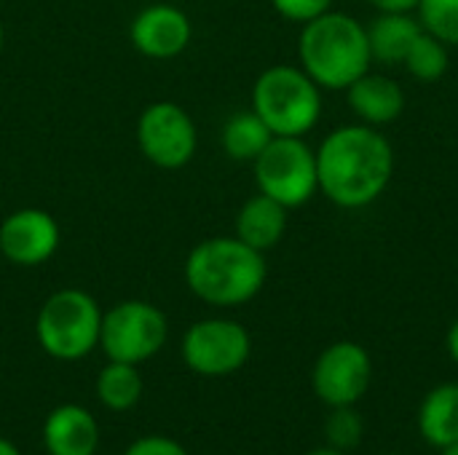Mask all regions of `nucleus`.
I'll return each mask as SVG.
<instances>
[{
    "instance_id": "f257e3e1",
    "label": "nucleus",
    "mask_w": 458,
    "mask_h": 455,
    "mask_svg": "<svg viewBox=\"0 0 458 455\" xmlns=\"http://www.w3.org/2000/svg\"><path fill=\"white\" fill-rule=\"evenodd\" d=\"M394 147L376 126L346 123L333 129L317 147L319 193L341 209L376 204L394 177Z\"/></svg>"
},
{
    "instance_id": "f03ea898",
    "label": "nucleus",
    "mask_w": 458,
    "mask_h": 455,
    "mask_svg": "<svg viewBox=\"0 0 458 455\" xmlns=\"http://www.w3.org/2000/svg\"><path fill=\"white\" fill-rule=\"evenodd\" d=\"M266 279L268 265L263 252L236 236L204 239L185 257L188 290L215 308H236L255 300Z\"/></svg>"
},
{
    "instance_id": "7ed1b4c3",
    "label": "nucleus",
    "mask_w": 458,
    "mask_h": 455,
    "mask_svg": "<svg viewBox=\"0 0 458 455\" xmlns=\"http://www.w3.org/2000/svg\"><path fill=\"white\" fill-rule=\"evenodd\" d=\"M303 72L327 91H346L373 67L368 29L344 11H327L303 24L298 38Z\"/></svg>"
},
{
    "instance_id": "20e7f679",
    "label": "nucleus",
    "mask_w": 458,
    "mask_h": 455,
    "mask_svg": "<svg viewBox=\"0 0 458 455\" xmlns=\"http://www.w3.org/2000/svg\"><path fill=\"white\" fill-rule=\"evenodd\" d=\"M252 110L274 137H306L322 118V88L303 67L274 64L252 86Z\"/></svg>"
},
{
    "instance_id": "39448f33",
    "label": "nucleus",
    "mask_w": 458,
    "mask_h": 455,
    "mask_svg": "<svg viewBox=\"0 0 458 455\" xmlns=\"http://www.w3.org/2000/svg\"><path fill=\"white\" fill-rule=\"evenodd\" d=\"M102 308L75 287L56 290L46 298L35 319V338L40 349L59 362H78L99 346Z\"/></svg>"
},
{
    "instance_id": "423d86ee",
    "label": "nucleus",
    "mask_w": 458,
    "mask_h": 455,
    "mask_svg": "<svg viewBox=\"0 0 458 455\" xmlns=\"http://www.w3.org/2000/svg\"><path fill=\"white\" fill-rule=\"evenodd\" d=\"M252 164L258 190L287 209H298L319 193L317 150L303 137H274Z\"/></svg>"
},
{
    "instance_id": "0eeeda50",
    "label": "nucleus",
    "mask_w": 458,
    "mask_h": 455,
    "mask_svg": "<svg viewBox=\"0 0 458 455\" xmlns=\"http://www.w3.org/2000/svg\"><path fill=\"white\" fill-rule=\"evenodd\" d=\"M169 338V322L148 300H121L102 314L99 346L113 362L142 365L153 359Z\"/></svg>"
},
{
    "instance_id": "6e6552de",
    "label": "nucleus",
    "mask_w": 458,
    "mask_h": 455,
    "mask_svg": "<svg viewBox=\"0 0 458 455\" xmlns=\"http://www.w3.org/2000/svg\"><path fill=\"white\" fill-rule=\"evenodd\" d=\"M180 354L193 373L204 378H223L247 365L252 338L247 327L233 319H201L185 330Z\"/></svg>"
},
{
    "instance_id": "1a4fd4ad",
    "label": "nucleus",
    "mask_w": 458,
    "mask_h": 455,
    "mask_svg": "<svg viewBox=\"0 0 458 455\" xmlns=\"http://www.w3.org/2000/svg\"><path fill=\"white\" fill-rule=\"evenodd\" d=\"M137 145L153 166L182 169L196 156V123L177 102H153L140 113Z\"/></svg>"
},
{
    "instance_id": "9d476101",
    "label": "nucleus",
    "mask_w": 458,
    "mask_h": 455,
    "mask_svg": "<svg viewBox=\"0 0 458 455\" xmlns=\"http://www.w3.org/2000/svg\"><path fill=\"white\" fill-rule=\"evenodd\" d=\"M373 383V357L362 343H330L311 367V389L327 408L357 405Z\"/></svg>"
},
{
    "instance_id": "9b49d317",
    "label": "nucleus",
    "mask_w": 458,
    "mask_h": 455,
    "mask_svg": "<svg viewBox=\"0 0 458 455\" xmlns=\"http://www.w3.org/2000/svg\"><path fill=\"white\" fill-rule=\"evenodd\" d=\"M59 249V225L46 209H16L0 223V255L21 268L43 265Z\"/></svg>"
},
{
    "instance_id": "f8f14e48",
    "label": "nucleus",
    "mask_w": 458,
    "mask_h": 455,
    "mask_svg": "<svg viewBox=\"0 0 458 455\" xmlns=\"http://www.w3.org/2000/svg\"><path fill=\"white\" fill-rule=\"evenodd\" d=\"M129 38L142 56L172 59L191 46L193 24L182 8L172 3H153L131 19Z\"/></svg>"
},
{
    "instance_id": "ddd939ff",
    "label": "nucleus",
    "mask_w": 458,
    "mask_h": 455,
    "mask_svg": "<svg viewBox=\"0 0 458 455\" xmlns=\"http://www.w3.org/2000/svg\"><path fill=\"white\" fill-rule=\"evenodd\" d=\"M346 102L352 113L360 118V123L381 129V126L394 123L403 115L405 91L394 78L368 70L362 78H357L346 88Z\"/></svg>"
},
{
    "instance_id": "4468645a",
    "label": "nucleus",
    "mask_w": 458,
    "mask_h": 455,
    "mask_svg": "<svg viewBox=\"0 0 458 455\" xmlns=\"http://www.w3.org/2000/svg\"><path fill=\"white\" fill-rule=\"evenodd\" d=\"M43 445L48 455H94L99 445L94 416L81 405H59L43 421Z\"/></svg>"
},
{
    "instance_id": "2eb2a0df",
    "label": "nucleus",
    "mask_w": 458,
    "mask_h": 455,
    "mask_svg": "<svg viewBox=\"0 0 458 455\" xmlns=\"http://www.w3.org/2000/svg\"><path fill=\"white\" fill-rule=\"evenodd\" d=\"M416 426L421 440L435 451H448L458 442V383L448 381L427 392L419 405Z\"/></svg>"
},
{
    "instance_id": "dca6fc26",
    "label": "nucleus",
    "mask_w": 458,
    "mask_h": 455,
    "mask_svg": "<svg viewBox=\"0 0 458 455\" xmlns=\"http://www.w3.org/2000/svg\"><path fill=\"white\" fill-rule=\"evenodd\" d=\"M287 206L258 190L242 204L236 215V239H242L258 252L274 249L287 233Z\"/></svg>"
},
{
    "instance_id": "f3484780",
    "label": "nucleus",
    "mask_w": 458,
    "mask_h": 455,
    "mask_svg": "<svg viewBox=\"0 0 458 455\" xmlns=\"http://www.w3.org/2000/svg\"><path fill=\"white\" fill-rule=\"evenodd\" d=\"M368 29L373 64H403L416 38L424 32L421 21L413 13H378Z\"/></svg>"
},
{
    "instance_id": "a211bd4d",
    "label": "nucleus",
    "mask_w": 458,
    "mask_h": 455,
    "mask_svg": "<svg viewBox=\"0 0 458 455\" xmlns=\"http://www.w3.org/2000/svg\"><path fill=\"white\" fill-rule=\"evenodd\" d=\"M274 139V131L266 126V121L250 107L244 113H236L223 126V150L233 161H255L266 145Z\"/></svg>"
},
{
    "instance_id": "6ab92c4d",
    "label": "nucleus",
    "mask_w": 458,
    "mask_h": 455,
    "mask_svg": "<svg viewBox=\"0 0 458 455\" xmlns=\"http://www.w3.org/2000/svg\"><path fill=\"white\" fill-rule=\"evenodd\" d=\"M97 400L115 413L131 410L142 400V375L137 365L107 359L97 375Z\"/></svg>"
},
{
    "instance_id": "aec40b11",
    "label": "nucleus",
    "mask_w": 458,
    "mask_h": 455,
    "mask_svg": "<svg viewBox=\"0 0 458 455\" xmlns=\"http://www.w3.org/2000/svg\"><path fill=\"white\" fill-rule=\"evenodd\" d=\"M403 67L411 72V78H416V80H421V83H435V80H440L445 72H448V67H451V54H448V46L440 40V38H435V35H429L427 29L416 38V43L411 46V51H408V56H405V62H403Z\"/></svg>"
},
{
    "instance_id": "412c9836",
    "label": "nucleus",
    "mask_w": 458,
    "mask_h": 455,
    "mask_svg": "<svg viewBox=\"0 0 458 455\" xmlns=\"http://www.w3.org/2000/svg\"><path fill=\"white\" fill-rule=\"evenodd\" d=\"M325 445L338 448L344 453H352L362 445L365 437V418L360 416L357 405H346V408H330L327 418H325Z\"/></svg>"
},
{
    "instance_id": "4be33fe9",
    "label": "nucleus",
    "mask_w": 458,
    "mask_h": 455,
    "mask_svg": "<svg viewBox=\"0 0 458 455\" xmlns=\"http://www.w3.org/2000/svg\"><path fill=\"white\" fill-rule=\"evenodd\" d=\"M416 19L445 46H458V0H419Z\"/></svg>"
},
{
    "instance_id": "5701e85b",
    "label": "nucleus",
    "mask_w": 458,
    "mask_h": 455,
    "mask_svg": "<svg viewBox=\"0 0 458 455\" xmlns=\"http://www.w3.org/2000/svg\"><path fill=\"white\" fill-rule=\"evenodd\" d=\"M274 11L284 16L287 21L306 24L327 11H333V0H271Z\"/></svg>"
},
{
    "instance_id": "b1692460",
    "label": "nucleus",
    "mask_w": 458,
    "mask_h": 455,
    "mask_svg": "<svg viewBox=\"0 0 458 455\" xmlns=\"http://www.w3.org/2000/svg\"><path fill=\"white\" fill-rule=\"evenodd\" d=\"M123 455H188V451L177 440H172V437L150 434V437L134 440Z\"/></svg>"
},
{
    "instance_id": "393cba45",
    "label": "nucleus",
    "mask_w": 458,
    "mask_h": 455,
    "mask_svg": "<svg viewBox=\"0 0 458 455\" xmlns=\"http://www.w3.org/2000/svg\"><path fill=\"white\" fill-rule=\"evenodd\" d=\"M378 13H413L419 0H368Z\"/></svg>"
},
{
    "instance_id": "a878e982",
    "label": "nucleus",
    "mask_w": 458,
    "mask_h": 455,
    "mask_svg": "<svg viewBox=\"0 0 458 455\" xmlns=\"http://www.w3.org/2000/svg\"><path fill=\"white\" fill-rule=\"evenodd\" d=\"M445 346H448V354H451V359L458 365V319L451 324V330H448V338H445Z\"/></svg>"
},
{
    "instance_id": "bb28decb",
    "label": "nucleus",
    "mask_w": 458,
    "mask_h": 455,
    "mask_svg": "<svg viewBox=\"0 0 458 455\" xmlns=\"http://www.w3.org/2000/svg\"><path fill=\"white\" fill-rule=\"evenodd\" d=\"M0 455H21V453H19V448H16L11 440L0 437Z\"/></svg>"
},
{
    "instance_id": "cd10ccee",
    "label": "nucleus",
    "mask_w": 458,
    "mask_h": 455,
    "mask_svg": "<svg viewBox=\"0 0 458 455\" xmlns=\"http://www.w3.org/2000/svg\"><path fill=\"white\" fill-rule=\"evenodd\" d=\"M306 455H349V453H344V451H338V448H330V445H322V448L309 451Z\"/></svg>"
},
{
    "instance_id": "c85d7f7f",
    "label": "nucleus",
    "mask_w": 458,
    "mask_h": 455,
    "mask_svg": "<svg viewBox=\"0 0 458 455\" xmlns=\"http://www.w3.org/2000/svg\"><path fill=\"white\" fill-rule=\"evenodd\" d=\"M440 455H458V442L456 445H454V448H448V451H443V453Z\"/></svg>"
},
{
    "instance_id": "c756f323",
    "label": "nucleus",
    "mask_w": 458,
    "mask_h": 455,
    "mask_svg": "<svg viewBox=\"0 0 458 455\" xmlns=\"http://www.w3.org/2000/svg\"><path fill=\"white\" fill-rule=\"evenodd\" d=\"M0 51H3V24H0Z\"/></svg>"
},
{
    "instance_id": "7c9ffc66",
    "label": "nucleus",
    "mask_w": 458,
    "mask_h": 455,
    "mask_svg": "<svg viewBox=\"0 0 458 455\" xmlns=\"http://www.w3.org/2000/svg\"><path fill=\"white\" fill-rule=\"evenodd\" d=\"M381 455H405V453H381Z\"/></svg>"
}]
</instances>
